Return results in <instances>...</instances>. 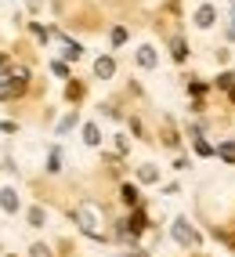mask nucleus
<instances>
[{
  "instance_id": "10",
  "label": "nucleus",
  "mask_w": 235,
  "mask_h": 257,
  "mask_svg": "<svg viewBox=\"0 0 235 257\" xmlns=\"http://www.w3.org/2000/svg\"><path fill=\"white\" fill-rule=\"evenodd\" d=\"M112 44H116V47L127 44V29H112Z\"/></svg>"
},
{
  "instance_id": "5",
  "label": "nucleus",
  "mask_w": 235,
  "mask_h": 257,
  "mask_svg": "<svg viewBox=\"0 0 235 257\" xmlns=\"http://www.w3.org/2000/svg\"><path fill=\"white\" fill-rule=\"evenodd\" d=\"M195 26H199V29L213 26V8H199V11H195Z\"/></svg>"
},
{
  "instance_id": "14",
  "label": "nucleus",
  "mask_w": 235,
  "mask_h": 257,
  "mask_svg": "<svg viewBox=\"0 0 235 257\" xmlns=\"http://www.w3.org/2000/svg\"><path fill=\"white\" fill-rule=\"evenodd\" d=\"M217 152H221V156H224V160H235V145H221V149H217Z\"/></svg>"
},
{
  "instance_id": "1",
  "label": "nucleus",
  "mask_w": 235,
  "mask_h": 257,
  "mask_svg": "<svg viewBox=\"0 0 235 257\" xmlns=\"http://www.w3.org/2000/svg\"><path fill=\"white\" fill-rule=\"evenodd\" d=\"M73 221H76V228L80 232H87V235H102V225H98V207H76L73 210Z\"/></svg>"
},
{
  "instance_id": "2",
  "label": "nucleus",
  "mask_w": 235,
  "mask_h": 257,
  "mask_svg": "<svg viewBox=\"0 0 235 257\" xmlns=\"http://www.w3.org/2000/svg\"><path fill=\"white\" fill-rule=\"evenodd\" d=\"M174 239H177L181 246H199V235L184 225V221H177V225H174Z\"/></svg>"
},
{
  "instance_id": "4",
  "label": "nucleus",
  "mask_w": 235,
  "mask_h": 257,
  "mask_svg": "<svg viewBox=\"0 0 235 257\" xmlns=\"http://www.w3.org/2000/svg\"><path fill=\"white\" fill-rule=\"evenodd\" d=\"M94 73L102 76V80H109V76L116 73V65H112V58H98V62H94Z\"/></svg>"
},
{
  "instance_id": "6",
  "label": "nucleus",
  "mask_w": 235,
  "mask_h": 257,
  "mask_svg": "<svg viewBox=\"0 0 235 257\" xmlns=\"http://www.w3.org/2000/svg\"><path fill=\"white\" fill-rule=\"evenodd\" d=\"M138 62L145 65V69H152V65H156V51H152V47H141V51H138Z\"/></svg>"
},
{
  "instance_id": "7",
  "label": "nucleus",
  "mask_w": 235,
  "mask_h": 257,
  "mask_svg": "<svg viewBox=\"0 0 235 257\" xmlns=\"http://www.w3.org/2000/svg\"><path fill=\"white\" fill-rule=\"evenodd\" d=\"M83 138H87V145H98V142H102V134H98V127L91 123L87 131H83Z\"/></svg>"
},
{
  "instance_id": "12",
  "label": "nucleus",
  "mask_w": 235,
  "mask_h": 257,
  "mask_svg": "<svg viewBox=\"0 0 235 257\" xmlns=\"http://www.w3.org/2000/svg\"><path fill=\"white\" fill-rule=\"evenodd\" d=\"M65 58L76 62V58H80V44H65Z\"/></svg>"
},
{
  "instance_id": "9",
  "label": "nucleus",
  "mask_w": 235,
  "mask_h": 257,
  "mask_svg": "<svg viewBox=\"0 0 235 257\" xmlns=\"http://www.w3.org/2000/svg\"><path fill=\"white\" fill-rule=\"evenodd\" d=\"M29 225H44V210H40V207L29 210Z\"/></svg>"
},
{
  "instance_id": "15",
  "label": "nucleus",
  "mask_w": 235,
  "mask_h": 257,
  "mask_svg": "<svg viewBox=\"0 0 235 257\" xmlns=\"http://www.w3.org/2000/svg\"><path fill=\"white\" fill-rule=\"evenodd\" d=\"M58 160H62V156H58V152H51V160H47V170H58V167H62Z\"/></svg>"
},
{
  "instance_id": "3",
  "label": "nucleus",
  "mask_w": 235,
  "mask_h": 257,
  "mask_svg": "<svg viewBox=\"0 0 235 257\" xmlns=\"http://www.w3.org/2000/svg\"><path fill=\"white\" fill-rule=\"evenodd\" d=\"M0 207H4L8 214L19 210V196H15V188H4V192H0Z\"/></svg>"
},
{
  "instance_id": "13",
  "label": "nucleus",
  "mask_w": 235,
  "mask_h": 257,
  "mask_svg": "<svg viewBox=\"0 0 235 257\" xmlns=\"http://www.w3.org/2000/svg\"><path fill=\"white\" fill-rule=\"evenodd\" d=\"M29 257H51V250H47L44 243H37V246H33V253H29Z\"/></svg>"
},
{
  "instance_id": "8",
  "label": "nucleus",
  "mask_w": 235,
  "mask_h": 257,
  "mask_svg": "<svg viewBox=\"0 0 235 257\" xmlns=\"http://www.w3.org/2000/svg\"><path fill=\"white\" fill-rule=\"evenodd\" d=\"M123 203H130V207L138 203V188H134V185H123Z\"/></svg>"
},
{
  "instance_id": "11",
  "label": "nucleus",
  "mask_w": 235,
  "mask_h": 257,
  "mask_svg": "<svg viewBox=\"0 0 235 257\" xmlns=\"http://www.w3.org/2000/svg\"><path fill=\"white\" fill-rule=\"evenodd\" d=\"M138 174H141V181H156V167H141Z\"/></svg>"
}]
</instances>
